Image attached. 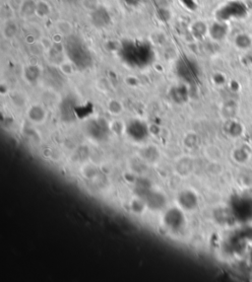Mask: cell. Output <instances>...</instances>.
<instances>
[{"label": "cell", "instance_id": "1", "mask_svg": "<svg viewBox=\"0 0 252 282\" xmlns=\"http://www.w3.org/2000/svg\"><path fill=\"white\" fill-rule=\"evenodd\" d=\"M63 50L68 56L70 63L80 69H86L93 64V56L90 49L77 36L70 35L65 38Z\"/></svg>", "mask_w": 252, "mask_h": 282}, {"label": "cell", "instance_id": "2", "mask_svg": "<svg viewBox=\"0 0 252 282\" xmlns=\"http://www.w3.org/2000/svg\"><path fill=\"white\" fill-rule=\"evenodd\" d=\"M120 53L126 63L133 65H145L151 61L153 49L151 44L144 41H127L120 47Z\"/></svg>", "mask_w": 252, "mask_h": 282}, {"label": "cell", "instance_id": "3", "mask_svg": "<svg viewBox=\"0 0 252 282\" xmlns=\"http://www.w3.org/2000/svg\"><path fill=\"white\" fill-rule=\"evenodd\" d=\"M164 223L170 232H180L185 226V217L178 207L168 209L164 216Z\"/></svg>", "mask_w": 252, "mask_h": 282}, {"label": "cell", "instance_id": "4", "mask_svg": "<svg viewBox=\"0 0 252 282\" xmlns=\"http://www.w3.org/2000/svg\"><path fill=\"white\" fill-rule=\"evenodd\" d=\"M90 19L93 26L97 29H105L111 23L109 11L102 5L90 13Z\"/></svg>", "mask_w": 252, "mask_h": 282}, {"label": "cell", "instance_id": "5", "mask_svg": "<svg viewBox=\"0 0 252 282\" xmlns=\"http://www.w3.org/2000/svg\"><path fill=\"white\" fill-rule=\"evenodd\" d=\"M126 131L128 132L130 137L135 140H143L148 135V127L147 125L139 120L132 121L125 128Z\"/></svg>", "mask_w": 252, "mask_h": 282}, {"label": "cell", "instance_id": "6", "mask_svg": "<svg viewBox=\"0 0 252 282\" xmlns=\"http://www.w3.org/2000/svg\"><path fill=\"white\" fill-rule=\"evenodd\" d=\"M177 201L180 208L185 210H192L197 206V196L192 191H182L177 197Z\"/></svg>", "mask_w": 252, "mask_h": 282}, {"label": "cell", "instance_id": "7", "mask_svg": "<svg viewBox=\"0 0 252 282\" xmlns=\"http://www.w3.org/2000/svg\"><path fill=\"white\" fill-rule=\"evenodd\" d=\"M144 202L150 209L160 210V209H163L165 207V205L167 203V199L163 195L152 192L146 195Z\"/></svg>", "mask_w": 252, "mask_h": 282}, {"label": "cell", "instance_id": "8", "mask_svg": "<svg viewBox=\"0 0 252 282\" xmlns=\"http://www.w3.org/2000/svg\"><path fill=\"white\" fill-rule=\"evenodd\" d=\"M28 118L33 124H42L46 119V111L40 105H34L28 109Z\"/></svg>", "mask_w": 252, "mask_h": 282}, {"label": "cell", "instance_id": "9", "mask_svg": "<svg viewBox=\"0 0 252 282\" xmlns=\"http://www.w3.org/2000/svg\"><path fill=\"white\" fill-rule=\"evenodd\" d=\"M37 12V2L33 0H25L20 7V13L23 17H31L36 15Z\"/></svg>", "mask_w": 252, "mask_h": 282}, {"label": "cell", "instance_id": "10", "mask_svg": "<svg viewBox=\"0 0 252 282\" xmlns=\"http://www.w3.org/2000/svg\"><path fill=\"white\" fill-rule=\"evenodd\" d=\"M50 12H51V7L46 1H44V0H41V1L37 2L36 15H38L41 18H45L49 16Z\"/></svg>", "mask_w": 252, "mask_h": 282}, {"label": "cell", "instance_id": "11", "mask_svg": "<svg viewBox=\"0 0 252 282\" xmlns=\"http://www.w3.org/2000/svg\"><path fill=\"white\" fill-rule=\"evenodd\" d=\"M18 32V26L13 21H7L3 28V35L6 39H13Z\"/></svg>", "mask_w": 252, "mask_h": 282}, {"label": "cell", "instance_id": "12", "mask_svg": "<svg viewBox=\"0 0 252 282\" xmlns=\"http://www.w3.org/2000/svg\"><path fill=\"white\" fill-rule=\"evenodd\" d=\"M56 28H57V31L59 33H61L62 35H64L65 37L72 35L71 34L72 33V25L68 21H65V20L58 21Z\"/></svg>", "mask_w": 252, "mask_h": 282}, {"label": "cell", "instance_id": "13", "mask_svg": "<svg viewBox=\"0 0 252 282\" xmlns=\"http://www.w3.org/2000/svg\"><path fill=\"white\" fill-rule=\"evenodd\" d=\"M40 74H41L40 69L37 66H34V65L27 67L26 70H25L26 79L29 80V81L31 79V76H33V82H35L40 77Z\"/></svg>", "mask_w": 252, "mask_h": 282}, {"label": "cell", "instance_id": "14", "mask_svg": "<svg viewBox=\"0 0 252 282\" xmlns=\"http://www.w3.org/2000/svg\"><path fill=\"white\" fill-rule=\"evenodd\" d=\"M81 3L83 7L88 10L90 13L96 10L99 6H101L99 0H81Z\"/></svg>", "mask_w": 252, "mask_h": 282}, {"label": "cell", "instance_id": "15", "mask_svg": "<svg viewBox=\"0 0 252 282\" xmlns=\"http://www.w3.org/2000/svg\"><path fill=\"white\" fill-rule=\"evenodd\" d=\"M108 110L111 112L112 115H119L122 111V106L118 101L112 100L108 103Z\"/></svg>", "mask_w": 252, "mask_h": 282}, {"label": "cell", "instance_id": "16", "mask_svg": "<svg viewBox=\"0 0 252 282\" xmlns=\"http://www.w3.org/2000/svg\"><path fill=\"white\" fill-rule=\"evenodd\" d=\"M122 2L127 7L137 8L142 4L143 0H122Z\"/></svg>", "mask_w": 252, "mask_h": 282}, {"label": "cell", "instance_id": "17", "mask_svg": "<svg viewBox=\"0 0 252 282\" xmlns=\"http://www.w3.org/2000/svg\"><path fill=\"white\" fill-rule=\"evenodd\" d=\"M63 2H65L66 4H69V5H72V4H76L77 2L81 1V0H62Z\"/></svg>", "mask_w": 252, "mask_h": 282}]
</instances>
